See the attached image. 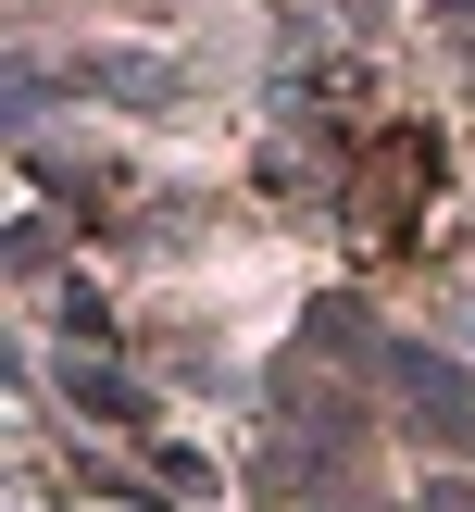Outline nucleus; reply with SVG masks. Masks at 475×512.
I'll use <instances>...</instances> for the list:
<instances>
[{"label": "nucleus", "instance_id": "f257e3e1", "mask_svg": "<svg viewBox=\"0 0 475 512\" xmlns=\"http://www.w3.org/2000/svg\"><path fill=\"white\" fill-rule=\"evenodd\" d=\"M425 188H438V150H425L413 125H388V138L363 150V175H350V238H363V250H400L425 225Z\"/></svg>", "mask_w": 475, "mask_h": 512}]
</instances>
